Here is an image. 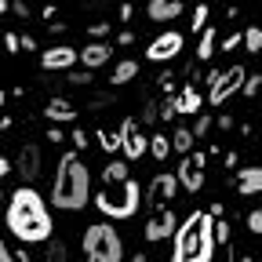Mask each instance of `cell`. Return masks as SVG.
<instances>
[{
    "mask_svg": "<svg viewBox=\"0 0 262 262\" xmlns=\"http://www.w3.org/2000/svg\"><path fill=\"white\" fill-rule=\"evenodd\" d=\"M73 142H77V146L84 149V146H88V135H84V131H73Z\"/></svg>",
    "mask_w": 262,
    "mask_h": 262,
    "instance_id": "obj_41",
    "label": "cell"
},
{
    "mask_svg": "<svg viewBox=\"0 0 262 262\" xmlns=\"http://www.w3.org/2000/svg\"><path fill=\"white\" fill-rule=\"evenodd\" d=\"M15 171L26 179V182H33L40 175V146L37 142H26L22 149H18V157H15Z\"/></svg>",
    "mask_w": 262,
    "mask_h": 262,
    "instance_id": "obj_12",
    "label": "cell"
},
{
    "mask_svg": "<svg viewBox=\"0 0 262 262\" xmlns=\"http://www.w3.org/2000/svg\"><path fill=\"white\" fill-rule=\"evenodd\" d=\"M4 48H8L11 55L18 51V37H15V33H4Z\"/></svg>",
    "mask_w": 262,
    "mask_h": 262,
    "instance_id": "obj_37",
    "label": "cell"
},
{
    "mask_svg": "<svg viewBox=\"0 0 262 262\" xmlns=\"http://www.w3.org/2000/svg\"><path fill=\"white\" fill-rule=\"evenodd\" d=\"M131 262H146V255H135V258H131Z\"/></svg>",
    "mask_w": 262,
    "mask_h": 262,
    "instance_id": "obj_43",
    "label": "cell"
},
{
    "mask_svg": "<svg viewBox=\"0 0 262 262\" xmlns=\"http://www.w3.org/2000/svg\"><path fill=\"white\" fill-rule=\"evenodd\" d=\"M8 171H11V160H8V157H4V153H0V179H4V175H8Z\"/></svg>",
    "mask_w": 262,
    "mask_h": 262,
    "instance_id": "obj_40",
    "label": "cell"
},
{
    "mask_svg": "<svg viewBox=\"0 0 262 262\" xmlns=\"http://www.w3.org/2000/svg\"><path fill=\"white\" fill-rule=\"evenodd\" d=\"M248 229H251V233H262V211H251L248 215Z\"/></svg>",
    "mask_w": 262,
    "mask_h": 262,
    "instance_id": "obj_32",
    "label": "cell"
},
{
    "mask_svg": "<svg viewBox=\"0 0 262 262\" xmlns=\"http://www.w3.org/2000/svg\"><path fill=\"white\" fill-rule=\"evenodd\" d=\"M135 77H139V62H135V58L120 62L117 70L110 73V80H113V84H127V80H135Z\"/></svg>",
    "mask_w": 262,
    "mask_h": 262,
    "instance_id": "obj_20",
    "label": "cell"
},
{
    "mask_svg": "<svg viewBox=\"0 0 262 262\" xmlns=\"http://www.w3.org/2000/svg\"><path fill=\"white\" fill-rule=\"evenodd\" d=\"M98 142H102L106 153H117L120 149V131H98Z\"/></svg>",
    "mask_w": 262,
    "mask_h": 262,
    "instance_id": "obj_26",
    "label": "cell"
},
{
    "mask_svg": "<svg viewBox=\"0 0 262 262\" xmlns=\"http://www.w3.org/2000/svg\"><path fill=\"white\" fill-rule=\"evenodd\" d=\"M70 80H73V84H91V73H88V70H84V73H70Z\"/></svg>",
    "mask_w": 262,
    "mask_h": 262,
    "instance_id": "obj_39",
    "label": "cell"
},
{
    "mask_svg": "<svg viewBox=\"0 0 262 262\" xmlns=\"http://www.w3.org/2000/svg\"><path fill=\"white\" fill-rule=\"evenodd\" d=\"M8 8H11L18 18H29V8H26V0H15V4H8Z\"/></svg>",
    "mask_w": 262,
    "mask_h": 262,
    "instance_id": "obj_35",
    "label": "cell"
},
{
    "mask_svg": "<svg viewBox=\"0 0 262 262\" xmlns=\"http://www.w3.org/2000/svg\"><path fill=\"white\" fill-rule=\"evenodd\" d=\"M204 164H208L204 153H182L175 182H179L182 189H189V193H201V189H204Z\"/></svg>",
    "mask_w": 262,
    "mask_h": 262,
    "instance_id": "obj_7",
    "label": "cell"
},
{
    "mask_svg": "<svg viewBox=\"0 0 262 262\" xmlns=\"http://www.w3.org/2000/svg\"><path fill=\"white\" fill-rule=\"evenodd\" d=\"M215 40H219L215 29H201V44H196V58H201V62H208L215 55Z\"/></svg>",
    "mask_w": 262,
    "mask_h": 262,
    "instance_id": "obj_21",
    "label": "cell"
},
{
    "mask_svg": "<svg viewBox=\"0 0 262 262\" xmlns=\"http://www.w3.org/2000/svg\"><path fill=\"white\" fill-rule=\"evenodd\" d=\"M4 98H8V95H4V91H0V110H4Z\"/></svg>",
    "mask_w": 262,
    "mask_h": 262,
    "instance_id": "obj_44",
    "label": "cell"
},
{
    "mask_svg": "<svg viewBox=\"0 0 262 262\" xmlns=\"http://www.w3.org/2000/svg\"><path fill=\"white\" fill-rule=\"evenodd\" d=\"M182 4H186V0H182Z\"/></svg>",
    "mask_w": 262,
    "mask_h": 262,
    "instance_id": "obj_47",
    "label": "cell"
},
{
    "mask_svg": "<svg viewBox=\"0 0 262 262\" xmlns=\"http://www.w3.org/2000/svg\"><path fill=\"white\" fill-rule=\"evenodd\" d=\"M77 58L84 62V70H98V66H106L113 58V44H88Z\"/></svg>",
    "mask_w": 262,
    "mask_h": 262,
    "instance_id": "obj_14",
    "label": "cell"
},
{
    "mask_svg": "<svg viewBox=\"0 0 262 262\" xmlns=\"http://www.w3.org/2000/svg\"><path fill=\"white\" fill-rule=\"evenodd\" d=\"M48 255H51V262H66V244L62 241H51L48 244Z\"/></svg>",
    "mask_w": 262,
    "mask_h": 262,
    "instance_id": "obj_30",
    "label": "cell"
},
{
    "mask_svg": "<svg viewBox=\"0 0 262 262\" xmlns=\"http://www.w3.org/2000/svg\"><path fill=\"white\" fill-rule=\"evenodd\" d=\"M88 33L98 40V37H106V33H110V26H106V22H91V29H88Z\"/></svg>",
    "mask_w": 262,
    "mask_h": 262,
    "instance_id": "obj_34",
    "label": "cell"
},
{
    "mask_svg": "<svg viewBox=\"0 0 262 262\" xmlns=\"http://www.w3.org/2000/svg\"><path fill=\"white\" fill-rule=\"evenodd\" d=\"M142 120H146V124H153V120H157V106H153V102H146V106H142Z\"/></svg>",
    "mask_w": 262,
    "mask_h": 262,
    "instance_id": "obj_36",
    "label": "cell"
},
{
    "mask_svg": "<svg viewBox=\"0 0 262 262\" xmlns=\"http://www.w3.org/2000/svg\"><path fill=\"white\" fill-rule=\"evenodd\" d=\"M179 113H175V98H168V102L160 106V120H175Z\"/></svg>",
    "mask_w": 262,
    "mask_h": 262,
    "instance_id": "obj_31",
    "label": "cell"
},
{
    "mask_svg": "<svg viewBox=\"0 0 262 262\" xmlns=\"http://www.w3.org/2000/svg\"><path fill=\"white\" fill-rule=\"evenodd\" d=\"M131 15H135V11H131V4H120V18H124V22H131Z\"/></svg>",
    "mask_w": 262,
    "mask_h": 262,
    "instance_id": "obj_42",
    "label": "cell"
},
{
    "mask_svg": "<svg viewBox=\"0 0 262 262\" xmlns=\"http://www.w3.org/2000/svg\"><path fill=\"white\" fill-rule=\"evenodd\" d=\"M182 40H186V37H182V33H175V29H171V33H160V37L146 48V58H149V62H168V58H175V55L182 51Z\"/></svg>",
    "mask_w": 262,
    "mask_h": 262,
    "instance_id": "obj_10",
    "label": "cell"
},
{
    "mask_svg": "<svg viewBox=\"0 0 262 262\" xmlns=\"http://www.w3.org/2000/svg\"><path fill=\"white\" fill-rule=\"evenodd\" d=\"M258 88H262V77H258V73H255V77H244V84H241L244 98H255V95H258Z\"/></svg>",
    "mask_w": 262,
    "mask_h": 262,
    "instance_id": "obj_29",
    "label": "cell"
},
{
    "mask_svg": "<svg viewBox=\"0 0 262 262\" xmlns=\"http://www.w3.org/2000/svg\"><path fill=\"white\" fill-rule=\"evenodd\" d=\"M168 142H171V149H175V153H189L196 139L189 135V127H175V135H171Z\"/></svg>",
    "mask_w": 262,
    "mask_h": 262,
    "instance_id": "obj_22",
    "label": "cell"
},
{
    "mask_svg": "<svg viewBox=\"0 0 262 262\" xmlns=\"http://www.w3.org/2000/svg\"><path fill=\"white\" fill-rule=\"evenodd\" d=\"M237 193H244V196L262 193V168H258V164H251V168H244L237 175Z\"/></svg>",
    "mask_w": 262,
    "mask_h": 262,
    "instance_id": "obj_17",
    "label": "cell"
},
{
    "mask_svg": "<svg viewBox=\"0 0 262 262\" xmlns=\"http://www.w3.org/2000/svg\"><path fill=\"white\" fill-rule=\"evenodd\" d=\"M0 204H4V186H0Z\"/></svg>",
    "mask_w": 262,
    "mask_h": 262,
    "instance_id": "obj_46",
    "label": "cell"
},
{
    "mask_svg": "<svg viewBox=\"0 0 262 262\" xmlns=\"http://www.w3.org/2000/svg\"><path fill=\"white\" fill-rule=\"evenodd\" d=\"M95 208L102 211L106 219H131L139 208H142V186L135 179H124V182H113V186H102L95 196Z\"/></svg>",
    "mask_w": 262,
    "mask_h": 262,
    "instance_id": "obj_4",
    "label": "cell"
},
{
    "mask_svg": "<svg viewBox=\"0 0 262 262\" xmlns=\"http://www.w3.org/2000/svg\"><path fill=\"white\" fill-rule=\"evenodd\" d=\"M0 11H8V0H0Z\"/></svg>",
    "mask_w": 262,
    "mask_h": 262,
    "instance_id": "obj_45",
    "label": "cell"
},
{
    "mask_svg": "<svg viewBox=\"0 0 262 262\" xmlns=\"http://www.w3.org/2000/svg\"><path fill=\"white\" fill-rule=\"evenodd\" d=\"M175 229H179V215L175 211H168V208H157L153 215H149V222H146V241H168L171 233H175Z\"/></svg>",
    "mask_w": 262,
    "mask_h": 262,
    "instance_id": "obj_9",
    "label": "cell"
},
{
    "mask_svg": "<svg viewBox=\"0 0 262 262\" xmlns=\"http://www.w3.org/2000/svg\"><path fill=\"white\" fill-rule=\"evenodd\" d=\"M44 117H48L51 124H73V120H77V106L66 102V98H51V102L44 106Z\"/></svg>",
    "mask_w": 262,
    "mask_h": 262,
    "instance_id": "obj_15",
    "label": "cell"
},
{
    "mask_svg": "<svg viewBox=\"0 0 262 262\" xmlns=\"http://www.w3.org/2000/svg\"><path fill=\"white\" fill-rule=\"evenodd\" d=\"M124 244L110 222H95L84 229V262H120Z\"/></svg>",
    "mask_w": 262,
    "mask_h": 262,
    "instance_id": "obj_5",
    "label": "cell"
},
{
    "mask_svg": "<svg viewBox=\"0 0 262 262\" xmlns=\"http://www.w3.org/2000/svg\"><path fill=\"white\" fill-rule=\"evenodd\" d=\"M241 44H244V48H248V51L255 55V51L262 48V29H258V26H251L248 33H241Z\"/></svg>",
    "mask_w": 262,
    "mask_h": 262,
    "instance_id": "obj_25",
    "label": "cell"
},
{
    "mask_svg": "<svg viewBox=\"0 0 262 262\" xmlns=\"http://www.w3.org/2000/svg\"><path fill=\"white\" fill-rule=\"evenodd\" d=\"M146 15H149L153 22H171V18L182 15V0H149Z\"/></svg>",
    "mask_w": 262,
    "mask_h": 262,
    "instance_id": "obj_16",
    "label": "cell"
},
{
    "mask_svg": "<svg viewBox=\"0 0 262 262\" xmlns=\"http://www.w3.org/2000/svg\"><path fill=\"white\" fill-rule=\"evenodd\" d=\"M211 215L208 211H189V219L175 229V248L171 262H211L215 258V241H211Z\"/></svg>",
    "mask_w": 262,
    "mask_h": 262,
    "instance_id": "obj_3",
    "label": "cell"
},
{
    "mask_svg": "<svg viewBox=\"0 0 262 262\" xmlns=\"http://www.w3.org/2000/svg\"><path fill=\"white\" fill-rule=\"evenodd\" d=\"M193 139H204V135H211V117L208 113H201L196 117V124H193V131H189Z\"/></svg>",
    "mask_w": 262,
    "mask_h": 262,
    "instance_id": "obj_28",
    "label": "cell"
},
{
    "mask_svg": "<svg viewBox=\"0 0 262 262\" xmlns=\"http://www.w3.org/2000/svg\"><path fill=\"white\" fill-rule=\"evenodd\" d=\"M73 62H77V51L70 44H55L40 55V70L44 73H62V70H73Z\"/></svg>",
    "mask_w": 262,
    "mask_h": 262,
    "instance_id": "obj_11",
    "label": "cell"
},
{
    "mask_svg": "<svg viewBox=\"0 0 262 262\" xmlns=\"http://www.w3.org/2000/svg\"><path fill=\"white\" fill-rule=\"evenodd\" d=\"M175 189H179L175 175L160 171V175H157V179L149 182V196H146V201H149V208L157 211V208H160V201H171V196H175Z\"/></svg>",
    "mask_w": 262,
    "mask_h": 262,
    "instance_id": "obj_13",
    "label": "cell"
},
{
    "mask_svg": "<svg viewBox=\"0 0 262 262\" xmlns=\"http://www.w3.org/2000/svg\"><path fill=\"white\" fill-rule=\"evenodd\" d=\"M0 262H33L22 248H11V244H4L0 241Z\"/></svg>",
    "mask_w": 262,
    "mask_h": 262,
    "instance_id": "obj_24",
    "label": "cell"
},
{
    "mask_svg": "<svg viewBox=\"0 0 262 262\" xmlns=\"http://www.w3.org/2000/svg\"><path fill=\"white\" fill-rule=\"evenodd\" d=\"M146 153H153L157 160H168V153H171V142L164 139V135H153V139H149V146H146Z\"/></svg>",
    "mask_w": 262,
    "mask_h": 262,
    "instance_id": "obj_23",
    "label": "cell"
},
{
    "mask_svg": "<svg viewBox=\"0 0 262 262\" xmlns=\"http://www.w3.org/2000/svg\"><path fill=\"white\" fill-rule=\"evenodd\" d=\"M208 4H196V11H193V22H189V29L193 33H201V29H208Z\"/></svg>",
    "mask_w": 262,
    "mask_h": 262,
    "instance_id": "obj_27",
    "label": "cell"
},
{
    "mask_svg": "<svg viewBox=\"0 0 262 262\" xmlns=\"http://www.w3.org/2000/svg\"><path fill=\"white\" fill-rule=\"evenodd\" d=\"M91 201V171L77 153H62L55 182H51V204L62 211H80Z\"/></svg>",
    "mask_w": 262,
    "mask_h": 262,
    "instance_id": "obj_2",
    "label": "cell"
},
{
    "mask_svg": "<svg viewBox=\"0 0 262 262\" xmlns=\"http://www.w3.org/2000/svg\"><path fill=\"white\" fill-rule=\"evenodd\" d=\"M244 77H248V70H244V66H229L226 73H219V77L211 80V91H208V102H215V106L229 102V98H233V95L241 91Z\"/></svg>",
    "mask_w": 262,
    "mask_h": 262,
    "instance_id": "obj_6",
    "label": "cell"
},
{
    "mask_svg": "<svg viewBox=\"0 0 262 262\" xmlns=\"http://www.w3.org/2000/svg\"><path fill=\"white\" fill-rule=\"evenodd\" d=\"M146 146H149V139L139 131V124L127 117V120L120 124V149H124V157H127V160H142V157H146Z\"/></svg>",
    "mask_w": 262,
    "mask_h": 262,
    "instance_id": "obj_8",
    "label": "cell"
},
{
    "mask_svg": "<svg viewBox=\"0 0 262 262\" xmlns=\"http://www.w3.org/2000/svg\"><path fill=\"white\" fill-rule=\"evenodd\" d=\"M18 51H37V40H33V37H18Z\"/></svg>",
    "mask_w": 262,
    "mask_h": 262,
    "instance_id": "obj_38",
    "label": "cell"
},
{
    "mask_svg": "<svg viewBox=\"0 0 262 262\" xmlns=\"http://www.w3.org/2000/svg\"><path fill=\"white\" fill-rule=\"evenodd\" d=\"M131 171H127V160H113L102 168V186H113V182H124Z\"/></svg>",
    "mask_w": 262,
    "mask_h": 262,
    "instance_id": "obj_19",
    "label": "cell"
},
{
    "mask_svg": "<svg viewBox=\"0 0 262 262\" xmlns=\"http://www.w3.org/2000/svg\"><path fill=\"white\" fill-rule=\"evenodd\" d=\"M201 106H204V98H201V91L193 84H186L182 95L175 98V113H201Z\"/></svg>",
    "mask_w": 262,
    "mask_h": 262,
    "instance_id": "obj_18",
    "label": "cell"
},
{
    "mask_svg": "<svg viewBox=\"0 0 262 262\" xmlns=\"http://www.w3.org/2000/svg\"><path fill=\"white\" fill-rule=\"evenodd\" d=\"M219 48H222V51H233V48H241V33H229V37H226Z\"/></svg>",
    "mask_w": 262,
    "mask_h": 262,
    "instance_id": "obj_33",
    "label": "cell"
},
{
    "mask_svg": "<svg viewBox=\"0 0 262 262\" xmlns=\"http://www.w3.org/2000/svg\"><path fill=\"white\" fill-rule=\"evenodd\" d=\"M4 222H8L11 233H15L18 241H26V244H44V241H51V233H55V222H51V211H48V204H44V196H40L37 189H29V186L15 189V193L8 196Z\"/></svg>",
    "mask_w": 262,
    "mask_h": 262,
    "instance_id": "obj_1",
    "label": "cell"
}]
</instances>
